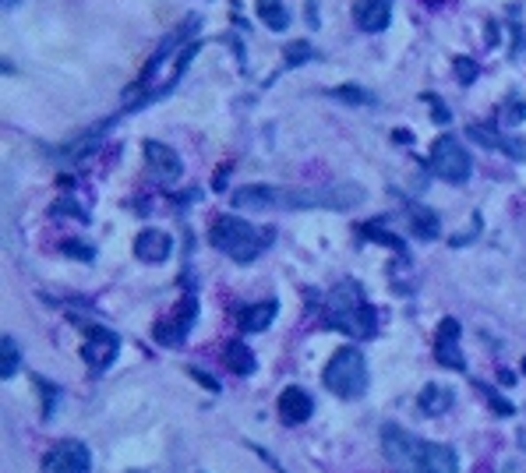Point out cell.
I'll use <instances>...</instances> for the list:
<instances>
[{"mask_svg": "<svg viewBox=\"0 0 526 473\" xmlns=\"http://www.w3.org/2000/svg\"><path fill=\"white\" fill-rule=\"evenodd\" d=\"M364 202V191L357 184H332V188H241L234 195V209H286V213H307V209H336L346 213Z\"/></svg>", "mask_w": 526, "mask_h": 473, "instance_id": "cell-1", "label": "cell"}, {"mask_svg": "<svg viewBox=\"0 0 526 473\" xmlns=\"http://www.w3.org/2000/svg\"><path fill=\"white\" fill-rule=\"evenodd\" d=\"M209 237H213V247H220L227 258H234V261H241V265L255 261L265 247L272 244V230H268V227L244 223V220H237V216H220V220L213 223Z\"/></svg>", "mask_w": 526, "mask_h": 473, "instance_id": "cell-2", "label": "cell"}, {"mask_svg": "<svg viewBox=\"0 0 526 473\" xmlns=\"http://www.w3.org/2000/svg\"><path fill=\"white\" fill-rule=\"evenodd\" d=\"M329 325L343 329L346 336H371L375 332V307L364 300L357 283H339L329 293Z\"/></svg>", "mask_w": 526, "mask_h": 473, "instance_id": "cell-3", "label": "cell"}, {"mask_svg": "<svg viewBox=\"0 0 526 473\" xmlns=\"http://www.w3.org/2000/svg\"><path fill=\"white\" fill-rule=\"evenodd\" d=\"M325 389L339 399H357L367 389V361L357 346H343L325 364Z\"/></svg>", "mask_w": 526, "mask_h": 473, "instance_id": "cell-4", "label": "cell"}, {"mask_svg": "<svg viewBox=\"0 0 526 473\" xmlns=\"http://www.w3.org/2000/svg\"><path fill=\"white\" fill-rule=\"evenodd\" d=\"M431 170H435V177H442L449 184H463V181H470L474 163H470V152L453 135H442L431 149Z\"/></svg>", "mask_w": 526, "mask_h": 473, "instance_id": "cell-5", "label": "cell"}, {"mask_svg": "<svg viewBox=\"0 0 526 473\" xmlns=\"http://www.w3.org/2000/svg\"><path fill=\"white\" fill-rule=\"evenodd\" d=\"M92 470V453L85 442H57L46 456H43V473H89Z\"/></svg>", "mask_w": 526, "mask_h": 473, "instance_id": "cell-6", "label": "cell"}, {"mask_svg": "<svg viewBox=\"0 0 526 473\" xmlns=\"http://www.w3.org/2000/svg\"><path fill=\"white\" fill-rule=\"evenodd\" d=\"M195 322H198V297L188 293V297L181 300V307H177L170 318H163V322L156 325V339H159L163 346H177V343L188 339V332H191Z\"/></svg>", "mask_w": 526, "mask_h": 473, "instance_id": "cell-7", "label": "cell"}, {"mask_svg": "<svg viewBox=\"0 0 526 473\" xmlns=\"http://www.w3.org/2000/svg\"><path fill=\"white\" fill-rule=\"evenodd\" d=\"M117 346H120V339H117L110 329H103V325H89V329H85L81 361H85L92 371H103V368H110V364H113Z\"/></svg>", "mask_w": 526, "mask_h": 473, "instance_id": "cell-8", "label": "cell"}, {"mask_svg": "<svg viewBox=\"0 0 526 473\" xmlns=\"http://www.w3.org/2000/svg\"><path fill=\"white\" fill-rule=\"evenodd\" d=\"M410 473H460V460L449 446L438 442H417L414 446V463Z\"/></svg>", "mask_w": 526, "mask_h": 473, "instance_id": "cell-9", "label": "cell"}, {"mask_svg": "<svg viewBox=\"0 0 526 473\" xmlns=\"http://www.w3.org/2000/svg\"><path fill=\"white\" fill-rule=\"evenodd\" d=\"M414 446H417V438H410L403 428H396V424H385V428H382V453H385V460H389L396 470L410 473Z\"/></svg>", "mask_w": 526, "mask_h": 473, "instance_id": "cell-10", "label": "cell"}, {"mask_svg": "<svg viewBox=\"0 0 526 473\" xmlns=\"http://www.w3.org/2000/svg\"><path fill=\"white\" fill-rule=\"evenodd\" d=\"M435 357H438V364H445L453 371H463L467 368V361L460 353V322L456 318H445L442 322V329L435 336Z\"/></svg>", "mask_w": 526, "mask_h": 473, "instance_id": "cell-11", "label": "cell"}, {"mask_svg": "<svg viewBox=\"0 0 526 473\" xmlns=\"http://www.w3.org/2000/svg\"><path fill=\"white\" fill-rule=\"evenodd\" d=\"M353 21L360 32H385L392 21V0H357Z\"/></svg>", "mask_w": 526, "mask_h": 473, "instance_id": "cell-12", "label": "cell"}, {"mask_svg": "<svg viewBox=\"0 0 526 473\" xmlns=\"http://www.w3.org/2000/svg\"><path fill=\"white\" fill-rule=\"evenodd\" d=\"M145 149V159H149V170L159 177V181H177L181 177V159H177V152L174 149H166V145H159V142H145L142 145Z\"/></svg>", "mask_w": 526, "mask_h": 473, "instance_id": "cell-13", "label": "cell"}, {"mask_svg": "<svg viewBox=\"0 0 526 473\" xmlns=\"http://www.w3.org/2000/svg\"><path fill=\"white\" fill-rule=\"evenodd\" d=\"M311 410H314V399L304 389H297V385L282 389V396H279V417H282V424H304L311 417Z\"/></svg>", "mask_w": 526, "mask_h": 473, "instance_id": "cell-14", "label": "cell"}, {"mask_svg": "<svg viewBox=\"0 0 526 473\" xmlns=\"http://www.w3.org/2000/svg\"><path fill=\"white\" fill-rule=\"evenodd\" d=\"M170 251H174V240H170V234H163V230H142L138 240H135V254H138L145 265L166 261Z\"/></svg>", "mask_w": 526, "mask_h": 473, "instance_id": "cell-15", "label": "cell"}, {"mask_svg": "<svg viewBox=\"0 0 526 473\" xmlns=\"http://www.w3.org/2000/svg\"><path fill=\"white\" fill-rule=\"evenodd\" d=\"M223 364H227V371H234V375H251L255 371V350H248L244 343H230L227 350H223Z\"/></svg>", "mask_w": 526, "mask_h": 473, "instance_id": "cell-16", "label": "cell"}, {"mask_svg": "<svg viewBox=\"0 0 526 473\" xmlns=\"http://www.w3.org/2000/svg\"><path fill=\"white\" fill-rule=\"evenodd\" d=\"M275 311H279L275 300H262V304H255V307H244V311H241V329H244V332H262L265 325L275 318Z\"/></svg>", "mask_w": 526, "mask_h": 473, "instance_id": "cell-17", "label": "cell"}, {"mask_svg": "<svg viewBox=\"0 0 526 473\" xmlns=\"http://www.w3.org/2000/svg\"><path fill=\"white\" fill-rule=\"evenodd\" d=\"M259 18H262L272 32H282L290 25V14H286V7L279 0H259Z\"/></svg>", "mask_w": 526, "mask_h": 473, "instance_id": "cell-18", "label": "cell"}, {"mask_svg": "<svg viewBox=\"0 0 526 473\" xmlns=\"http://www.w3.org/2000/svg\"><path fill=\"white\" fill-rule=\"evenodd\" d=\"M18 371V343L11 336L0 339V378H14Z\"/></svg>", "mask_w": 526, "mask_h": 473, "instance_id": "cell-19", "label": "cell"}, {"mask_svg": "<svg viewBox=\"0 0 526 473\" xmlns=\"http://www.w3.org/2000/svg\"><path fill=\"white\" fill-rule=\"evenodd\" d=\"M414 234L424 237V240H435V237H438V220H435V213H417V216H414Z\"/></svg>", "mask_w": 526, "mask_h": 473, "instance_id": "cell-20", "label": "cell"}, {"mask_svg": "<svg viewBox=\"0 0 526 473\" xmlns=\"http://www.w3.org/2000/svg\"><path fill=\"white\" fill-rule=\"evenodd\" d=\"M332 99H343V103H375L371 92H364V89H357V85H339V89H332Z\"/></svg>", "mask_w": 526, "mask_h": 473, "instance_id": "cell-21", "label": "cell"}, {"mask_svg": "<svg viewBox=\"0 0 526 473\" xmlns=\"http://www.w3.org/2000/svg\"><path fill=\"white\" fill-rule=\"evenodd\" d=\"M453 67H456V78H460L463 85H470V81L477 78V64H474L470 57H456V60H453Z\"/></svg>", "mask_w": 526, "mask_h": 473, "instance_id": "cell-22", "label": "cell"}, {"mask_svg": "<svg viewBox=\"0 0 526 473\" xmlns=\"http://www.w3.org/2000/svg\"><path fill=\"white\" fill-rule=\"evenodd\" d=\"M304 57H311V46L307 43H293L286 50V67H297V60H304Z\"/></svg>", "mask_w": 526, "mask_h": 473, "instance_id": "cell-23", "label": "cell"}, {"mask_svg": "<svg viewBox=\"0 0 526 473\" xmlns=\"http://www.w3.org/2000/svg\"><path fill=\"white\" fill-rule=\"evenodd\" d=\"M14 4H18V0H4V7H14Z\"/></svg>", "mask_w": 526, "mask_h": 473, "instance_id": "cell-24", "label": "cell"}, {"mask_svg": "<svg viewBox=\"0 0 526 473\" xmlns=\"http://www.w3.org/2000/svg\"><path fill=\"white\" fill-rule=\"evenodd\" d=\"M523 368H526V364H523Z\"/></svg>", "mask_w": 526, "mask_h": 473, "instance_id": "cell-25", "label": "cell"}]
</instances>
